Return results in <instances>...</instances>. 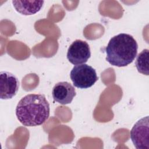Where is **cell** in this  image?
<instances>
[{"mask_svg":"<svg viewBox=\"0 0 149 149\" xmlns=\"http://www.w3.org/2000/svg\"><path fill=\"white\" fill-rule=\"evenodd\" d=\"M148 49H143L138 55L135 63L138 72L147 76L148 75Z\"/></svg>","mask_w":149,"mask_h":149,"instance_id":"9","label":"cell"},{"mask_svg":"<svg viewBox=\"0 0 149 149\" xmlns=\"http://www.w3.org/2000/svg\"><path fill=\"white\" fill-rule=\"evenodd\" d=\"M19 87L17 78L12 73L3 71L0 73V98L9 100L16 95Z\"/></svg>","mask_w":149,"mask_h":149,"instance_id":"6","label":"cell"},{"mask_svg":"<svg viewBox=\"0 0 149 149\" xmlns=\"http://www.w3.org/2000/svg\"><path fill=\"white\" fill-rule=\"evenodd\" d=\"M90 56V48L85 41L76 40L72 43L68 49L67 58L73 65L85 63Z\"/></svg>","mask_w":149,"mask_h":149,"instance_id":"5","label":"cell"},{"mask_svg":"<svg viewBox=\"0 0 149 149\" xmlns=\"http://www.w3.org/2000/svg\"><path fill=\"white\" fill-rule=\"evenodd\" d=\"M70 77L73 85L79 88L91 87L98 79L95 70L85 63L74 66L70 72Z\"/></svg>","mask_w":149,"mask_h":149,"instance_id":"3","label":"cell"},{"mask_svg":"<svg viewBox=\"0 0 149 149\" xmlns=\"http://www.w3.org/2000/svg\"><path fill=\"white\" fill-rule=\"evenodd\" d=\"M49 113V104L43 94H27L19 101L16 108L17 118L25 126L43 124L48 119Z\"/></svg>","mask_w":149,"mask_h":149,"instance_id":"1","label":"cell"},{"mask_svg":"<svg viewBox=\"0 0 149 149\" xmlns=\"http://www.w3.org/2000/svg\"><path fill=\"white\" fill-rule=\"evenodd\" d=\"M76 95L74 87L66 81L57 83L52 91V95L54 101L62 105L70 104Z\"/></svg>","mask_w":149,"mask_h":149,"instance_id":"7","label":"cell"},{"mask_svg":"<svg viewBox=\"0 0 149 149\" xmlns=\"http://www.w3.org/2000/svg\"><path fill=\"white\" fill-rule=\"evenodd\" d=\"M148 116L139 120L130 130V139L137 149H149Z\"/></svg>","mask_w":149,"mask_h":149,"instance_id":"4","label":"cell"},{"mask_svg":"<svg viewBox=\"0 0 149 149\" xmlns=\"http://www.w3.org/2000/svg\"><path fill=\"white\" fill-rule=\"evenodd\" d=\"M137 49L138 44L133 36L120 33L112 37L106 47V60L113 66L124 67L134 61Z\"/></svg>","mask_w":149,"mask_h":149,"instance_id":"2","label":"cell"},{"mask_svg":"<svg viewBox=\"0 0 149 149\" xmlns=\"http://www.w3.org/2000/svg\"><path fill=\"white\" fill-rule=\"evenodd\" d=\"M15 10L23 15H32L38 12L43 6L44 1H12Z\"/></svg>","mask_w":149,"mask_h":149,"instance_id":"8","label":"cell"}]
</instances>
